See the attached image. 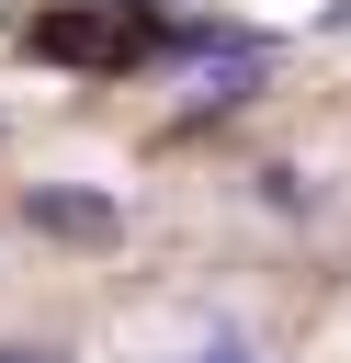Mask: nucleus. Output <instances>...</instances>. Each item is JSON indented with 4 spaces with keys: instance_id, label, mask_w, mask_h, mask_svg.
Masks as SVG:
<instances>
[{
    "instance_id": "obj_2",
    "label": "nucleus",
    "mask_w": 351,
    "mask_h": 363,
    "mask_svg": "<svg viewBox=\"0 0 351 363\" xmlns=\"http://www.w3.org/2000/svg\"><path fill=\"white\" fill-rule=\"evenodd\" d=\"M0 363H68V352H34V340H0Z\"/></svg>"
},
{
    "instance_id": "obj_3",
    "label": "nucleus",
    "mask_w": 351,
    "mask_h": 363,
    "mask_svg": "<svg viewBox=\"0 0 351 363\" xmlns=\"http://www.w3.org/2000/svg\"><path fill=\"white\" fill-rule=\"evenodd\" d=\"M192 363H249V340H204V352H192Z\"/></svg>"
},
{
    "instance_id": "obj_1",
    "label": "nucleus",
    "mask_w": 351,
    "mask_h": 363,
    "mask_svg": "<svg viewBox=\"0 0 351 363\" xmlns=\"http://www.w3.org/2000/svg\"><path fill=\"white\" fill-rule=\"evenodd\" d=\"M23 227H45V238H113L125 204L113 193H79V182H34L23 193Z\"/></svg>"
}]
</instances>
